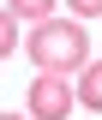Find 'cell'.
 <instances>
[{
    "label": "cell",
    "mask_w": 102,
    "mask_h": 120,
    "mask_svg": "<svg viewBox=\"0 0 102 120\" xmlns=\"http://www.w3.org/2000/svg\"><path fill=\"white\" fill-rule=\"evenodd\" d=\"M24 48H30V60H36V72H78L90 60V36L72 18H36V30H30Z\"/></svg>",
    "instance_id": "cell-1"
},
{
    "label": "cell",
    "mask_w": 102,
    "mask_h": 120,
    "mask_svg": "<svg viewBox=\"0 0 102 120\" xmlns=\"http://www.w3.org/2000/svg\"><path fill=\"white\" fill-rule=\"evenodd\" d=\"M18 24H24V18H18L12 6H0V60H12V48H18Z\"/></svg>",
    "instance_id": "cell-4"
},
{
    "label": "cell",
    "mask_w": 102,
    "mask_h": 120,
    "mask_svg": "<svg viewBox=\"0 0 102 120\" xmlns=\"http://www.w3.org/2000/svg\"><path fill=\"white\" fill-rule=\"evenodd\" d=\"M0 120H30V114H0Z\"/></svg>",
    "instance_id": "cell-7"
},
{
    "label": "cell",
    "mask_w": 102,
    "mask_h": 120,
    "mask_svg": "<svg viewBox=\"0 0 102 120\" xmlns=\"http://www.w3.org/2000/svg\"><path fill=\"white\" fill-rule=\"evenodd\" d=\"M78 108L102 114V60H84L78 66Z\"/></svg>",
    "instance_id": "cell-3"
},
{
    "label": "cell",
    "mask_w": 102,
    "mask_h": 120,
    "mask_svg": "<svg viewBox=\"0 0 102 120\" xmlns=\"http://www.w3.org/2000/svg\"><path fill=\"white\" fill-rule=\"evenodd\" d=\"M72 6V18H102V0H66Z\"/></svg>",
    "instance_id": "cell-6"
},
{
    "label": "cell",
    "mask_w": 102,
    "mask_h": 120,
    "mask_svg": "<svg viewBox=\"0 0 102 120\" xmlns=\"http://www.w3.org/2000/svg\"><path fill=\"white\" fill-rule=\"evenodd\" d=\"M72 108H78V90L66 84V72H36L30 78V108H24L30 120H66Z\"/></svg>",
    "instance_id": "cell-2"
},
{
    "label": "cell",
    "mask_w": 102,
    "mask_h": 120,
    "mask_svg": "<svg viewBox=\"0 0 102 120\" xmlns=\"http://www.w3.org/2000/svg\"><path fill=\"white\" fill-rule=\"evenodd\" d=\"M24 24H36V18H54V0H6Z\"/></svg>",
    "instance_id": "cell-5"
}]
</instances>
